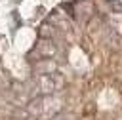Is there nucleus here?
<instances>
[{"instance_id":"7ed1b4c3","label":"nucleus","mask_w":122,"mask_h":120,"mask_svg":"<svg viewBox=\"0 0 122 120\" xmlns=\"http://www.w3.org/2000/svg\"><path fill=\"white\" fill-rule=\"evenodd\" d=\"M55 69H57V65L51 61V59H40L36 65H34V72L36 74H51V72H55Z\"/></svg>"},{"instance_id":"f257e3e1","label":"nucleus","mask_w":122,"mask_h":120,"mask_svg":"<svg viewBox=\"0 0 122 120\" xmlns=\"http://www.w3.org/2000/svg\"><path fill=\"white\" fill-rule=\"evenodd\" d=\"M59 86H63V78L55 72L51 74H36L34 76V88L38 93H51Z\"/></svg>"},{"instance_id":"20e7f679","label":"nucleus","mask_w":122,"mask_h":120,"mask_svg":"<svg viewBox=\"0 0 122 120\" xmlns=\"http://www.w3.org/2000/svg\"><path fill=\"white\" fill-rule=\"evenodd\" d=\"M53 32H55V27H53V25H50V23H42V25H40V36H42V38H50V40H51Z\"/></svg>"},{"instance_id":"f03ea898","label":"nucleus","mask_w":122,"mask_h":120,"mask_svg":"<svg viewBox=\"0 0 122 120\" xmlns=\"http://www.w3.org/2000/svg\"><path fill=\"white\" fill-rule=\"evenodd\" d=\"M34 53H38L42 57H51L55 53V46L50 38H42V42H38V46L34 48Z\"/></svg>"}]
</instances>
